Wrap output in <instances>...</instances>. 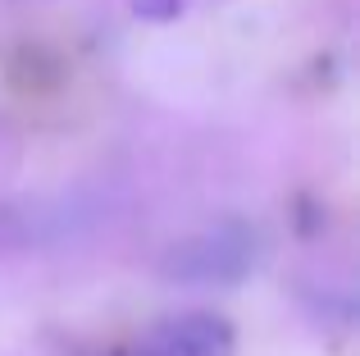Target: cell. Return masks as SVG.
<instances>
[{
    "label": "cell",
    "instance_id": "4",
    "mask_svg": "<svg viewBox=\"0 0 360 356\" xmlns=\"http://www.w3.org/2000/svg\"><path fill=\"white\" fill-rule=\"evenodd\" d=\"M23 5H37V0H23Z\"/></svg>",
    "mask_w": 360,
    "mask_h": 356
},
{
    "label": "cell",
    "instance_id": "3",
    "mask_svg": "<svg viewBox=\"0 0 360 356\" xmlns=\"http://www.w3.org/2000/svg\"><path fill=\"white\" fill-rule=\"evenodd\" d=\"M141 18H174L183 14V0H132Z\"/></svg>",
    "mask_w": 360,
    "mask_h": 356
},
{
    "label": "cell",
    "instance_id": "1",
    "mask_svg": "<svg viewBox=\"0 0 360 356\" xmlns=\"http://www.w3.org/2000/svg\"><path fill=\"white\" fill-rule=\"evenodd\" d=\"M260 233L246 220H224L210 229L183 238L165 256V279L174 284H196V288H229L242 284L260 265Z\"/></svg>",
    "mask_w": 360,
    "mask_h": 356
},
{
    "label": "cell",
    "instance_id": "2",
    "mask_svg": "<svg viewBox=\"0 0 360 356\" xmlns=\"http://www.w3.org/2000/svg\"><path fill=\"white\" fill-rule=\"evenodd\" d=\"M238 338L233 324L214 311H187V315H169L141 338L137 356H233Z\"/></svg>",
    "mask_w": 360,
    "mask_h": 356
}]
</instances>
